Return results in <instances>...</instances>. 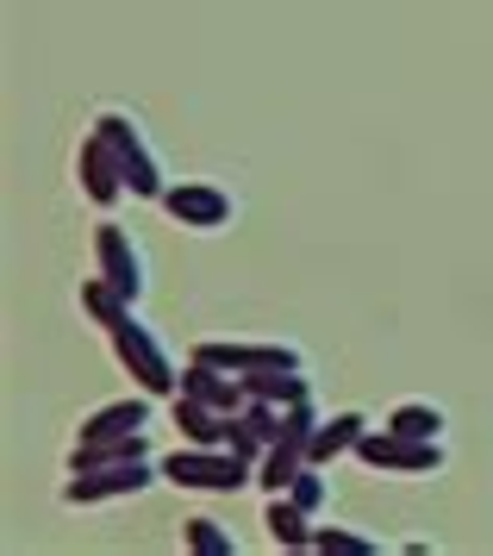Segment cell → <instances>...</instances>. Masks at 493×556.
<instances>
[{"mask_svg":"<svg viewBox=\"0 0 493 556\" xmlns=\"http://www.w3.org/2000/svg\"><path fill=\"white\" fill-rule=\"evenodd\" d=\"M288 494H294V501L306 506L313 519H319L325 506H331V476H325V463H306V469L294 476V488H288Z\"/></svg>","mask_w":493,"mask_h":556,"instance_id":"ffe728a7","label":"cell"},{"mask_svg":"<svg viewBox=\"0 0 493 556\" xmlns=\"http://www.w3.org/2000/svg\"><path fill=\"white\" fill-rule=\"evenodd\" d=\"M263 526H269V544H281V551H313V538H319L313 513H306L294 494H269V513H263Z\"/></svg>","mask_w":493,"mask_h":556,"instance_id":"7c38bea8","label":"cell"},{"mask_svg":"<svg viewBox=\"0 0 493 556\" xmlns=\"http://www.w3.org/2000/svg\"><path fill=\"white\" fill-rule=\"evenodd\" d=\"M244 381H250V401H275V406H294L313 394L306 369H263V376H244Z\"/></svg>","mask_w":493,"mask_h":556,"instance_id":"9a60e30c","label":"cell"},{"mask_svg":"<svg viewBox=\"0 0 493 556\" xmlns=\"http://www.w3.org/2000/svg\"><path fill=\"white\" fill-rule=\"evenodd\" d=\"M94 131H106V144L119 151L131 201H163V194H169V176H163V163H156V151H150L144 126H138V119H131L125 106H106V113L94 119Z\"/></svg>","mask_w":493,"mask_h":556,"instance_id":"3957f363","label":"cell"},{"mask_svg":"<svg viewBox=\"0 0 493 556\" xmlns=\"http://www.w3.org/2000/svg\"><path fill=\"white\" fill-rule=\"evenodd\" d=\"M94 276H100V281H113V288H119L131 306L144 301V288H150L144 251H138V238H131L119 219H100V226H94Z\"/></svg>","mask_w":493,"mask_h":556,"instance_id":"5b68a950","label":"cell"},{"mask_svg":"<svg viewBox=\"0 0 493 556\" xmlns=\"http://www.w3.org/2000/svg\"><path fill=\"white\" fill-rule=\"evenodd\" d=\"M163 481L175 488H194V494H238L256 481V463H244L225 444H181V451L163 463Z\"/></svg>","mask_w":493,"mask_h":556,"instance_id":"7a4b0ae2","label":"cell"},{"mask_svg":"<svg viewBox=\"0 0 493 556\" xmlns=\"http://www.w3.org/2000/svg\"><path fill=\"white\" fill-rule=\"evenodd\" d=\"M81 306H88V319H94L100 331H113V326L125 319V313H131V301H125L113 281H100V276L81 281Z\"/></svg>","mask_w":493,"mask_h":556,"instance_id":"ac0fdd59","label":"cell"},{"mask_svg":"<svg viewBox=\"0 0 493 556\" xmlns=\"http://www.w3.org/2000/svg\"><path fill=\"white\" fill-rule=\"evenodd\" d=\"M175 431H181V444H225V426H231V413L219 406L194 401V394H175Z\"/></svg>","mask_w":493,"mask_h":556,"instance_id":"5bb4252c","label":"cell"},{"mask_svg":"<svg viewBox=\"0 0 493 556\" xmlns=\"http://www.w3.org/2000/svg\"><path fill=\"white\" fill-rule=\"evenodd\" d=\"M150 456V431H113V438H75L69 444V476L81 469H106V463H144Z\"/></svg>","mask_w":493,"mask_h":556,"instance_id":"30bf717a","label":"cell"},{"mask_svg":"<svg viewBox=\"0 0 493 556\" xmlns=\"http://www.w3.org/2000/svg\"><path fill=\"white\" fill-rule=\"evenodd\" d=\"M75 181H81V194H88L100 213H113V206L131 194V188H125V163H119V151L106 144V131H88V138H81V156H75Z\"/></svg>","mask_w":493,"mask_h":556,"instance_id":"52a82bcc","label":"cell"},{"mask_svg":"<svg viewBox=\"0 0 493 556\" xmlns=\"http://www.w3.org/2000/svg\"><path fill=\"white\" fill-rule=\"evenodd\" d=\"M150 401L156 394H125V401H106V406H94L88 419H81V431L75 438H113V431H150Z\"/></svg>","mask_w":493,"mask_h":556,"instance_id":"8fae6325","label":"cell"},{"mask_svg":"<svg viewBox=\"0 0 493 556\" xmlns=\"http://www.w3.org/2000/svg\"><path fill=\"white\" fill-rule=\"evenodd\" d=\"M163 213H169L175 226H188V231H225L231 219H238V201L225 194L219 181H181V188L163 194Z\"/></svg>","mask_w":493,"mask_h":556,"instance_id":"ba28073f","label":"cell"},{"mask_svg":"<svg viewBox=\"0 0 493 556\" xmlns=\"http://www.w3.org/2000/svg\"><path fill=\"white\" fill-rule=\"evenodd\" d=\"M356 456L369 463L375 476H438L444 469V444L438 438H400V431L375 426L363 444H356Z\"/></svg>","mask_w":493,"mask_h":556,"instance_id":"277c9868","label":"cell"},{"mask_svg":"<svg viewBox=\"0 0 493 556\" xmlns=\"http://www.w3.org/2000/svg\"><path fill=\"white\" fill-rule=\"evenodd\" d=\"M156 469L144 463H106V469H81V476L63 481V506H106V501H131V494H144Z\"/></svg>","mask_w":493,"mask_h":556,"instance_id":"8992f818","label":"cell"},{"mask_svg":"<svg viewBox=\"0 0 493 556\" xmlns=\"http://www.w3.org/2000/svg\"><path fill=\"white\" fill-rule=\"evenodd\" d=\"M106 344H113L119 369H125L131 381H138L144 394H156V401H163V394H169V401L181 394V369H175V356L163 351V338H156V331H150L144 319H138V306H131L119 326L106 331Z\"/></svg>","mask_w":493,"mask_h":556,"instance_id":"6da1fadb","label":"cell"},{"mask_svg":"<svg viewBox=\"0 0 493 556\" xmlns=\"http://www.w3.org/2000/svg\"><path fill=\"white\" fill-rule=\"evenodd\" d=\"M181 551L188 556H238L244 544H238L219 519H181Z\"/></svg>","mask_w":493,"mask_h":556,"instance_id":"e0dca14e","label":"cell"},{"mask_svg":"<svg viewBox=\"0 0 493 556\" xmlns=\"http://www.w3.org/2000/svg\"><path fill=\"white\" fill-rule=\"evenodd\" d=\"M381 426L400 431V438H444L450 419H444V406H438V401H400Z\"/></svg>","mask_w":493,"mask_h":556,"instance_id":"2e32d148","label":"cell"},{"mask_svg":"<svg viewBox=\"0 0 493 556\" xmlns=\"http://www.w3.org/2000/svg\"><path fill=\"white\" fill-rule=\"evenodd\" d=\"M225 451H238L244 463H263V451H269V438L250 426V413H231V426H225Z\"/></svg>","mask_w":493,"mask_h":556,"instance_id":"44dd1931","label":"cell"},{"mask_svg":"<svg viewBox=\"0 0 493 556\" xmlns=\"http://www.w3.org/2000/svg\"><path fill=\"white\" fill-rule=\"evenodd\" d=\"M313 551H319V556H381V544H375V538H363V531L319 526V538H313Z\"/></svg>","mask_w":493,"mask_h":556,"instance_id":"d6986e66","label":"cell"},{"mask_svg":"<svg viewBox=\"0 0 493 556\" xmlns=\"http://www.w3.org/2000/svg\"><path fill=\"white\" fill-rule=\"evenodd\" d=\"M369 413H331V419H319V431H313V463H338V456H356V444L369 438Z\"/></svg>","mask_w":493,"mask_h":556,"instance_id":"4fadbf2b","label":"cell"},{"mask_svg":"<svg viewBox=\"0 0 493 556\" xmlns=\"http://www.w3.org/2000/svg\"><path fill=\"white\" fill-rule=\"evenodd\" d=\"M181 394L219 406V413H244L250 406V381L231 376V369H219V363H194V356H188V369H181Z\"/></svg>","mask_w":493,"mask_h":556,"instance_id":"9c48e42d","label":"cell"}]
</instances>
